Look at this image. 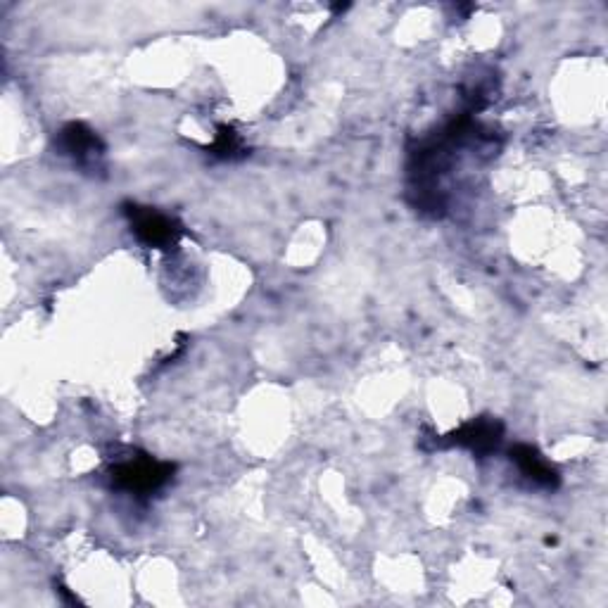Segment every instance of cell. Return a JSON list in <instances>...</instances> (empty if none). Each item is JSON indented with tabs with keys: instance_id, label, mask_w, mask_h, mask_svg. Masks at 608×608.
I'll use <instances>...</instances> for the list:
<instances>
[{
	"instance_id": "6da1fadb",
	"label": "cell",
	"mask_w": 608,
	"mask_h": 608,
	"mask_svg": "<svg viewBox=\"0 0 608 608\" xmlns=\"http://www.w3.org/2000/svg\"><path fill=\"white\" fill-rule=\"evenodd\" d=\"M171 473H174V466L169 464H160V461L152 459H131L112 468V483L119 490L148 494L167 483Z\"/></svg>"
},
{
	"instance_id": "7a4b0ae2",
	"label": "cell",
	"mask_w": 608,
	"mask_h": 608,
	"mask_svg": "<svg viewBox=\"0 0 608 608\" xmlns=\"http://www.w3.org/2000/svg\"><path fill=\"white\" fill-rule=\"evenodd\" d=\"M131 226L136 231V236L143 240L145 245L150 247H164V245H174L176 238H179L181 228L174 224L169 217L155 212L150 207H131L129 209Z\"/></svg>"
},
{
	"instance_id": "3957f363",
	"label": "cell",
	"mask_w": 608,
	"mask_h": 608,
	"mask_svg": "<svg viewBox=\"0 0 608 608\" xmlns=\"http://www.w3.org/2000/svg\"><path fill=\"white\" fill-rule=\"evenodd\" d=\"M454 445L471 449L473 454H490L502 442V426L497 421H473L452 435Z\"/></svg>"
},
{
	"instance_id": "277c9868",
	"label": "cell",
	"mask_w": 608,
	"mask_h": 608,
	"mask_svg": "<svg viewBox=\"0 0 608 608\" xmlns=\"http://www.w3.org/2000/svg\"><path fill=\"white\" fill-rule=\"evenodd\" d=\"M62 148L79 164L95 162L103 155V145H100L98 136L84 124H69L67 129H62Z\"/></svg>"
},
{
	"instance_id": "5b68a950",
	"label": "cell",
	"mask_w": 608,
	"mask_h": 608,
	"mask_svg": "<svg viewBox=\"0 0 608 608\" xmlns=\"http://www.w3.org/2000/svg\"><path fill=\"white\" fill-rule=\"evenodd\" d=\"M511 459L516 461L518 468H521V473L525 475V478H530L532 483H537L542 487H556V483H559V475H556L554 468L544 461V456L537 452V449L521 445V447L511 449Z\"/></svg>"
}]
</instances>
